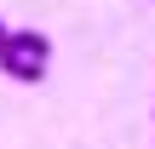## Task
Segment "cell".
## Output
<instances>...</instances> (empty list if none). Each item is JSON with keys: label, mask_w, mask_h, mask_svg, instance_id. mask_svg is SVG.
<instances>
[{"label": "cell", "mask_w": 155, "mask_h": 149, "mask_svg": "<svg viewBox=\"0 0 155 149\" xmlns=\"http://www.w3.org/2000/svg\"><path fill=\"white\" fill-rule=\"evenodd\" d=\"M0 69H6L12 80H23V86L46 80V57H23V52H12V46H0Z\"/></svg>", "instance_id": "6da1fadb"}, {"label": "cell", "mask_w": 155, "mask_h": 149, "mask_svg": "<svg viewBox=\"0 0 155 149\" xmlns=\"http://www.w3.org/2000/svg\"><path fill=\"white\" fill-rule=\"evenodd\" d=\"M6 46L23 52V57H52V40H46L40 29H6Z\"/></svg>", "instance_id": "7a4b0ae2"}, {"label": "cell", "mask_w": 155, "mask_h": 149, "mask_svg": "<svg viewBox=\"0 0 155 149\" xmlns=\"http://www.w3.org/2000/svg\"><path fill=\"white\" fill-rule=\"evenodd\" d=\"M0 46H6V23H0Z\"/></svg>", "instance_id": "3957f363"}]
</instances>
